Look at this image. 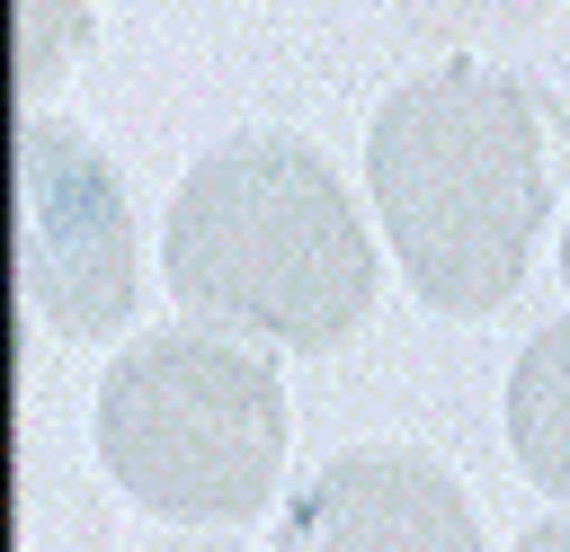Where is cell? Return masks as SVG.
<instances>
[{
	"mask_svg": "<svg viewBox=\"0 0 570 552\" xmlns=\"http://www.w3.org/2000/svg\"><path fill=\"white\" fill-rule=\"evenodd\" d=\"M561 187V107L499 62H428L365 125V196L410 276V294L445 321L499 312Z\"/></svg>",
	"mask_w": 570,
	"mask_h": 552,
	"instance_id": "1",
	"label": "cell"
},
{
	"mask_svg": "<svg viewBox=\"0 0 570 552\" xmlns=\"http://www.w3.org/2000/svg\"><path fill=\"white\" fill-rule=\"evenodd\" d=\"M160 285L196 329L321 356L365 329L383 258L321 142L232 134L178 178L160 214Z\"/></svg>",
	"mask_w": 570,
	"mask_h": 552,
	"instance_id": "2",
	"label": "cell"
},
{
	"mask_svg": "<svg viewBox=\"0 0 570 552\" xmlns=\"http://www.w3.org/2000/svg\"><path fill=\"white\" fill-rule=\"evenodd\" d=\"M98 463L107 481L169 525H249L276 481H285V374L223 338V329H142L107 374H98Z\"/></svg>",
	"mask_w": 570,
	"mask_h": 552,
	"instance_id": "3",
	"label": "cell"
},
{
	"mask_svg": "<svg viewBox=\"0 0 570 552\" xmlns=\"http://www.w3.org/2000/svg\"><path fill=\"white\" fill-rule=\"evenodd\" d=\"M18 285L53 338H116L142 303L134 196L71 116L18 125Z\"/></svg>",
	"mask_w": 570,
	"mask_h": 552,
	"instance_id": "4",
	"label": "cell"
},
{
	"mask_svg": "<svg viewBox=\"0 0 570 552\" xmlns=\"http://www.w3.org/2000/svg\"><path fill=\"white\" fill-rule=\"evenodd\" d=\"M276 552H490L463 481L419 445H347L285 499Z\"/></svg>",
	"mask_w": 570,
	"mask_h": 552,
	"instance_id": "5",
	"label": "cell"
},
{
	"mask_svg": "<svg viewBox=\"0 0 570 552\" xmlns=\"http://www.w3.org/2000/svg\"><path fill=\"white\" fill-rule=\"evenodd\" d=\"M508 445L517 472L570 507V321L534 329L508 365Z\"/></svg>",
	"mask_w": 570,
	"mask_h": 552,
	"instance_id": "6",
	"label": "cell"
},
{
	"mask_svg": "<svg viewBox=\"0 0 570 552\" xmlns=\"http://www.w3.org/2000/svg\"><path fill=\"white\" fill-rule=\"evenodd\" d=\"M89 53V0H18V98L45 107L62 71Z\"/></svg>",
	"mask_w": 570,
	"mask_h": 552,
	"instance_id": "7",
	"label": "cell"
},
{
	"mask_svg": "<svg viewBox=\"0 0 570 552\" xmlns=\"http://www.w3.org/2000/svg\"><path fill=\"white\" fill-rule=\"evenodd\" d=\"M401 9V27H419V36H436V45H481V36H525V27H543L561 0H392Z\"/></svg>",
	"mask_w": 570,
	"mask_h": 552,
	"instance_id": "8",
	"label": "cell"
},
{
	"mask_svg": "<svg viewBox=\"0 0 570 552\" xmlns=\"http://www.w3.org/2000/svg\"><path fill=\"white\" fill-rule=\"evenodd\" d=\"M517 552H570V516H543V525H525V534H517Z\"/></svg>",
	"mask_w": 570,
	"mask_h": 552,
	"instance_id": "9",
	"label": "cell"
},
{
	"mask_svg": "<svg viewBox=\"0 0 570 552\" xmlns=\"http://www.w3.org/2000/svg\"><path fill=\"white\" fill-rule=\"evenodd\" d=\"M151 552H240L232 534H169V543H151Z\"/></svg>",
	"mask_w": 570,
	"mask_h": 552,
	"instance_id": "10",
	"label": "cell"
},
{
	"mask_svg": "<svg viewBox=\"0 0 570 552\" xmlns=\"http://www.w3.org/2000/svg\"><path fill=\"white\" fill-rule=\"evenodd\" d=\"M561 285H570V223H561Z\"/></svg>",
	"mask_w": 570,
	"mask_h": 552,
	"instance_id": "11",
	"label": "cell"
}]
</instances>
